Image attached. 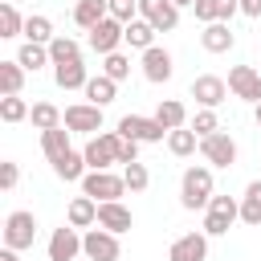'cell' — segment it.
Returning <instances> with one entry per match:
<instances>
[{
    "label": "cell",
    "mask_w": 261,
    "mask_h": 261,
    "mask_svg": "<svg viewBox=\"0 0 261 261\" xmlns=\"http://www.w3.org/2000/svg\"><path fill=\"white\" fill-rule=\"evenodd\" d=\"M212 196H216L212 192V167L208 163H192L184 171V179H179V204L188 212H196V208H208Z\"/></svg>",
    "instance_id": "cell-1"
},
{
    "label": "cell",
    "mask_w": 261,
    "mask_h": 261,
    "mask_svg": "<svg viewBox=\"0 0 261 261\" xmlns=\"http://www.w3.org/2000/svg\"><path fill=\"white\" fill-rule=\"evenodd\" d=\"M118 143H122V135H118V130L90 135V143L82 147V155H86V167H90V171H110V167L118 163Z\"/></svg>",
    "instance_id": "cell-2"
},
{
    "label": "cell",
    "mask_w": 261,
    "mask_h": 261,
    "mask_svg": "<svg viewBox=\"0 0 261 261\" xmlns=\"http://www.w3.org/2000/svg\"><path fill=\"white\" fill-rule=\"evenodd\" d=\"M232 220H241V204L232 196H212L204 208V237H224Z\"/></svg>",
    "instance_id": "cell-3"
},
{
    "label": "cell",
    "mask_w": 261,
    "mask_h": 261,
    "mask_svg": "<svg viewBox=\"0 0 261 261\" xmlns=\"http://www.w3.org/2000/svg\"><path fill=\"white\" fill-rule=\"evenodd\" d=\"M33 241H37V216L33 212H24V208H16V212H8L4 216V249H33Z\"/></svg>",
    "instance_id": "cell-4"
},
{
    "label": "cell",
    "mask_w": 261,
    "mask_h": 261,
    "mask_svg": "<svg viewBox=\"0 0 261 261\" xmlns=\"http://www.w3.org/2000/svg\"><path fill=\"white\" fill-rule=\"evenodd\" d=\"M118 135L122 139H135V143H163L171 130L151 114V118H143V114H122L118 118Z\"/></svg>",
    "instance_id": "cell-5"
},
{
    "label": "cell",
    "mask_w": 261,
    "mask_h": 261,
    "mask_svg": "<svg viewBox=\"0 0 261 261\" xmlns=\"http://www.w3.org/2000/svg\"><path fill=\"white\" fill-rule=\"evenodd\" d=\"M122 192H126V179L114 175V171H86V179H82V196H90L98 204L122 200Z\"/></svg>",
    "instance_id": "cell-6"
},
{
    "label": "cell",
    "mask_w": 261,
    "mask_h": 261,
    "mask_svg": "<svg viewBox=\"0 0 261 261\" xmlns=\"http://www.w3.org/2000/svg\"><path fill=\"white\" fill-rule=\"evenodd\" d=\"M90 49L94 53H102V57H110V53H118V45H126V24L122 20H114V16H106L102 24H94L90 29Z\"/></svg>",
    "instance_id": "cell-7"
},
{
    "label": "cell",
    "mask_w": 261,
    "mask_h": 261,
    "mask_svg": "<svg viewBox=\"0 0 261 261\" xmlns=\"http://www.w3.org/2000/svg\"><path fill=\"white\" fill-rule=\"evenodd\" d=\"M65 130L69 135H102V106H94V102L65 106Z\"/></svg>",
    "instance_id": "cell-8"
},
{
    "label": "cell",
    "mask_w": 261,
    "mask_h": 261,
    "mask_svg": "<svg viewBox=\"0 0 261 261\" xmlns=\"http://www.w3.org/2000/svg\"><path fill=\"white\" fill-rule=\"evenodd\" d=\"M200 155L208 167H232L237 163V139L228 130H216V135L200 139Z\"/></svg>",
    "instance_id": "cell-9"
},
{
    "label": "cell",
    "mask_w": 261,
    "mask_h": 261,
    "mask_svg": "<svg viewBox=\"0 0 261 261\" xmlns=\"http://www.w3.org/2000/svg\"><path fill=\"white\" fill-rule=\"evenodd\" d=\"M82 253H86L90 261H118V257H122V245H118V237L106 232V228H86V232H82Z\"/></svg>",
    "instance_id": "cell-10"
},
{
    "label": "cell",
    "mask_w": 261,
    "mask_h": 261,
    "mask_svg": "<svg viewBox=\"0 0 261 261\" xmlns=\"http://www.w3.org/2000/svg\"><path fill=\"white\" fill-rule=\"evenodd\" d=\"M228 94L257 106V102H261V69H253V65H232V69H228Z\"/></svg>",
    "instance_id": "cell-11"
},
{
    "label": "cell",
    "mask_w": 261,
    "mask_h": 261,
    "mask_svg": "<svg viewBox=\"0 0 261 261\" xmlns=\"http://www.w3.org/2000/svg\"><path fill=\"white\" fill-rule=\"evenodd\" d=\"M139 16L155 29V33H171L179 24V8L171 0H139Z\"/></svg>",
    "instance_id": "cell-12"
},
{
    "label": "cell",
    "mask_w": 261,
    "mask_h": 261,
    "mask_svg": "<svg viewBox=\"0 0 261 261\" xmlns=\"http://www.w3.org/2000/svg\"><path fill=\"white\" fill-rule=\"evenodd\" d=\"M192 98H196L204 110H216V106L228 98V82L216 77V73H200V77L192 82Z\"/></svg>",
    "instance_id": "cell-13"
},
{
    "label": "cell",
    "mask_w": 261,
    "mask_h": 261,
    "mask_svg": "<svg viewBox=\"0 0 261 261\" xmlns=\"http://www.w3.org/2000/svg\"><path fill=\"white\" fill-rule=\"evenodd\" d=\"M77 253H82V228H73V224L53 228V237H49V261H73Z\"/></svg>",
    "instance_id": "cell-14"
},
{
    "label": "cell",
    "mask_w": 261,
    "mask_h": 261,
    "mask_svg": "<svg viewBox=\"0 0 261 261\" xmlns=\"http://www.w3.org/2000/svg\"><path fill=\"white\" fill-rule=\"evenodd\" d=\"M171 73H175L171 53H167V49H159V45H151V49L143 53V77H147V82H155V86H163V82H171Z\"/></svg>",
    "instance_id": "cell-15"
},
{
    "label": "cell",
    "mask_w": 261,
    "mask_h": 261,
    "mask_svg": "<svg viewBox=\"0 0 261 261\" xmlns=\"http://www.w3.org/2000/svg\"><path fill=\"white\" fill-rule=\"evenodd\" d=\"M204 257H208V237L204 232H184L167 249V261H204Z\"/></svg>",
    "instance_id": "cell-16"
},
{
    "label": "cell",
    "mask_w": 261,
    "mask_h": 261,
    "mask_svg": "<svg viewBox=\"0 0 261 261\" xmlns=\"http://www.w3.org/2000/svg\"><path fill=\"white\" fill-rule=\"evenodd\" d=\"M98 228H106V232H130L135 228V216H130V208L126 204H118V200H110V204H98Z\"/></svg>",
    "instance_id": "cell-17"
},
{
    "label": "cell",
    "mask_w": 261,
    "mask_h": 261,
    "mask_svg": "<svg viewBox=\"0 0 261 261\" xmlns=\"http://www.w3.org/2000/svg\"><path fill=\"white\" fill-rule=\"evenodd\" d=\"M192 12H196V20L200 24H228L232 20V12H241V0H196L192 4Z\"/></svg>",
    "instance_id": "cell-18"
},
{
    "label": "cell",
    "mask_w": 261,
    "mask_h": 261,
    "mask_svg": "<svg viewBox=\"0 0 261 261\" xmlns=\"http://www.w3.org/2000/svg\"><path fill=\"white\" fill-rule=\"evenodd\" d=\"M65 224H73V228H94V224H98V200L73 196L69 208H65Z\"/></svg>",
    "instance_id": "cell-19"
},
{
    "label": "cell",
    "mask_w": 261,
    "mask_h": 261,
    "mask_svg": "<svg viewBox=\"0 0 261 261\" xmlns=\"http://www.w3.org/2000/svg\"><path fill=\"white\" fill-rule=\"evenodd\" d=\"M106 16H110L106 0H77V4H73V24H77V29H86V33H90L94 24H102Z\"/></svg>",
    "instance_id": "cell-20"
},
{
    "label": "cell",
    "mask_w": 261,
    "mask_h": 261,
    "mask_svg": "<svg viewBox=\"0 0 261 261\" xmlns=\"http://www.w3.org/2000/svg\"><path fill=\"white\" fill-rule=\"evenodd\" d=\"M200 45L208 49V53H228L232 45H237V37H232V29L228 24H204V33H200Z\"/></svg>",
    "instance_id": "cell-21"
},
{
    "label": "cell",
    "mask_w": 261,
    "mask_h": 261,
    "mask_svg": "<svg viewBox=\"0 0 261 261\" xmlns=\"http://www.w3.org/2000/svg\"><path fill=\"white\" fill-rule=\"evenodd\" d=\"M53 82H57L61 90H86L90 73H86L82 61H65V65H53Z\"/></svg>",
    "instance_id": "cell-22"
},
{
    "label": "cell",
    "mask_w": 261,
    "mask_h": 261,
    "mask_svg": "<svg viewBox=\"0 0 261 261\" xmlns=\"http://www.w3.org/2000/svg\"><path fill=\"white\" fill-rule=\"evenodd\" d=\"M155 118H159L167 130H179V126H188V106H184L179 98H159Z\"/></svg>",
    "instance_id": "cell-23"
},
{
    "label": "cell",
    "mask_w": 261,
    "mask_h": 261,
    "mask_svg": "<svg viewBox=\"0 0 261 261\" xmlns=\"http://www.w3.org/2000/svg\"><path fill=\"white\" fill-rule=\"evenodd\" d=\"M41 151H45V159L49 163H57V159H65L73 147H69V130L65 126H53V130H45L41 135Z\"/></svg>",
    "instance_id": "cell-24"
},
{
    "label": "cell",
    "mask_w": 261,
    "mask_h": 261,
    "mask_svg": "<svg viewBox=\"0 0 261 261\" xmlns=\"http://www.w3.org/2000/svg\"><path fill=\"white\" fill-rule=\"evenodd\" d=\"M24 73H29V69H24L16 57H12V61H0V94H4V98L20 94V90H24Z\"/></svg>",
    "instance_id": "cell-25"
},
{
    "label": "cell",
    "mask_w": 261,
    "mask_h": 261,
    "mask_svg": "<svg viewBox=\"0 0 261 261\" xmlns=\"http://www.w3.org/2000/svg\"><path fill=\"white\" fill-rule=\"evenodd\" d=\"M29 122L45 135V130H53V126H65V110H57L53 102H33V114H29Z\"/></svg>",
    "instance_id": "cell-26"
},
{
    "label": "cell",
    "mask_w": 261,
    "mask_h": 261,
    "mask_svg": "<svg viewBox=\"0 0 261 261\" xmlns=\"http://www.w3.org/2000/svg\"><path fill=\"white\" fill-rule=\"evenodd\" d=\"M196 147H200V135H196L192 126H179V130H171V135H167V151H171L175 159L196 155Z\"/></svg>",
    "instance_id": "cell-27"
},
{
    "label": "cell",
    "mask_w": 261,
    "mask_h": 261,
    "mask_svg": "<svg viewBox=\"0 0 261 261\" xmlns=\"http://www.w3.org/2000/svg\"><path fill=\"white\" fill-rule=\"evenodd\" d=\"M241 220L253 224V228H261V179H253L245 188V196H241Z\"/></svg>",
    "instance_id": "cell-28"
},
{
    "label": "cell",
    "mask_w": 261,
    "mask_h": 261,
    "mask_svg": "<svg viewBox=\"0 0 261 261\" xmlns=\"http://www.w3.org/2000/svg\"><path fill=\"white\" fill-rule=\"evenodd\" d=\"M114 94H118V82H110L106 73H98V77H90V82H86V98H90L94 106H110V102H114Z\"/></svg>",
    "instance_id": "cell-29"
},
{
    "label": "cell",
    "mask_w": 261,
    "mask_h": 261,
    "mask_svg": "<svg viewBox=\"0 0 261 261\" xmlns=\"http://www.w3.org/2000/svg\"><path fill=\"white\" fill-rule=\"evenodd\" d=\"M53 171H57V179L73 184V179H86V171H90V167H86V155H82V151H69L65 159H57V163H53Z\"/></svg>",
    "instance_id": "cell-30"
},
{
    "label": "cell",
    "mask_w": 261,
    "mask_h": 261,
    "mask_svg": "<svg viewBox=\"0 0 261 261\" xmlns=\"http://www.w3.org/2000/svg\"><path fill=\"white\" fill-rule=\"evenodd\" d=\"M57 33H53V20L49 16H41V12H33L29 20H24V41H33V45H49Z\"/></svg>",
    "instance_id": "cell-31"
},
{
    "label": "cell",
    "mask_w": 261,
    "mask_h": 261,
    "mask_svg": "<svg viewBox=\"0 0 261 261\" xmlns=\"http://www.w3.org/2000/svg\"><path fill=\"white\" fill-rule=\"evenodd\" d=\"M49 61H53V65L82 61V45H77L73 37H53V41H49Z\"/></svg>",
    "instance_id": "cell-32"
},
{
    "label": "cell",
    "mask_w": 261,
    "mask_h": 261,
    "mask_svg": "<svg viewBox=\"0 0 261 261\" xmlns=\"http://www.w3.org/2000/svg\"><path fill=\"white\" fill-rule=\"evenodd\" d=\"M16 61H20L29 73H37L41 65H53V61H49V45H33V41H24V45H20Z\"/></svg>",
    "instance_id": "cell-33"
},
{
    "label": "cell",
    "mask_w": 261,
    "mask_h": 261,
    "mask_svg": "<svg viewBox=\"0 0 261 261\" xmlns=\"http://www.w3.org/2000/svg\"><path fill=\"white\" fill-rule=\"evenodd\" d=\"M24 20H29V16H20L16 4H0V37H4V41L20 37V33H24Z\"/></svg>",
    "instance_id": "cell-34"
},
{
    "label": "cell",
    "mask_w": 261,
    "mask_h": 261,
    "mask_svg": "<svg viewBox=\"0 0 261 261\" xmlns=\"http://www.w3.org/2000/svg\"><path fill=\"white\" fill-rule=\"evenodd\" d=\"M126 45H130V49H143V53H147V49L155 45V29H151V24L143 20V16H139V20H130V24H126Z\"/></svg>",
    "instance_id": "cell-35"
},
{
    "label": "cell",
    "mask_w": 261,
    "mask_h": 261,
    "mask_svg": "<svg viewBox=\"0 0 261 261\" xmlns=\"http://www.w3.org/2000/svg\"><path fill=\"white\" fill-rule=\"evenodd\" d=\"M29 114H33V106H29L20 94H12V98H0V118H4V122H24Z\"/></svg>",
    "instance_id": "cell-36"
},
{
    "label": "cell",
    "mask_w": 261,
    "mask_h": 261,
    "mask_svg": "<svg viewBox=\"0 0 261 261\" xmlns=\"http://www.w3.org/2000/svg\"><path fill=\"white\" fill-rule=\"evenodd\" d=\"M102 73H106L110 82H126V77H130V57H126V53H110V57H102Z\"/></svg>",
    "instance_id": "cell-37"
},
{
    "label": "cell",
    "mask_w": 261,
    "mask_h": 261,
    "mask_svg": "<svg viewBox=\"0 0 261 261\" xmlns=\"http://www.w3.org/2000/svg\"><path fill=\"white\" fill-rule=\"evenodd\" d=\"M122 179H126V192H147L151 171H147V163H126L122 167Z\"/></svg>",
    "instance_id": "cell-38"
},
{
    "label": "cell",
    "mask_w": 261,
    "mask_h": 261,
    "mask_svg": "<svg viewBox=\"0 0 261 261\" xmlns=\"http://www.w3.org/2000/svg\"><path fill=\"white\" fill-rule=\"evenodd\" d=\"M188 126H192L200 139H208V135H216V130H220V118H216V110H196V118H192Z\"/></svg>",
    "instance_id": "cell-39"
},
{
    "label": "cell",
    "mask_w": 261,
    "mask_h": 261,
    "mask_svg": "<svg viewBox=\"0 0 261 261\" xmlns=\"http://www.w3.org/2000/svg\"><path fill=\"white\" fill-rule=\"evenodd\" d=\"M106 8H110V16L122 20V24L139 20V0H106Z\"/></svg>",
    "instance_id": "cell-40"
},
{
    "label": "cell",
    "mask_w": 261,
    "mask_h": 261,
    "mask_svg": "<svg viewBox=\"0 0 261 261\" xmlns=\"http://www.w3.org/2000/svg\"><path fill=\"white\" fill-rule=\"evenodd\" d=\"M16 184H20V167H16V163H0V188L12 192Z\"/></svg>",
    "instance_id": "cell-41"
},
{
    "label": "cell",
    "mask_w": 261,
    "mask_h": 261,
    "mask_svg": "<svg viewBox=\"0 0 261 261\" xmlns=\"http://www.w3.org/2000/svg\"><path fill=\"white\" fill-rule=\"evenodd\" d=\"M118 163L126 167V163H139V143L135 139H122L118 143Z\"/></svg>",
    "instance_id": "cell-42"
},
{
    "label": "cell",
    "mask_w": 261,
    "mask_h": 261,
    "mask_svg": "<svg viewBox=\"0 0 261 261\" xmlns=\"http://www.w3.org/2000/svg\"><path fill=\"white\" fill-rule=\"evenodd\" d=\"M241 12L245 16H261V0H241Z\"/></svg>",
    "instance_id": "cell-43"
},
{
    "label": "cell",
    "mask_w": 261,
    "mask_h": 261,
    "mask_svg": "<svg viewBox=\"0 0 261 261\" xmlns=\"http://www.w3.org/2000/svg\"><path fill=\"white\" fill-rule=\"evenodd\" d=\"M0 261H20V257H16V249H4V253H0Z\"/></svg>",
    "instance_id": "cell-44"
},
{
    "label": "cell",
    "mask_w": 261,
    "mask_h": 261,
    "mask_svg": "<svg viewBox=\"0 0 261 261\" xmlns=\"http://www.w3.org/2000/svg\"><path fill=\"white\" fill-rule=\"evenodd\" d=\"M171 4H175V8H192L196 0H171Z\"/></svg>",
    "instance_id": "cell-45"
},
{
    "label": "cell",
    "mask_w": 261,
    "mask_h": 261,
    "mask_svg": "<svg viewBox=\"0 0 261 261\" xmlns=\"http://www.w3.org/2000/svg\"><path fill=\"white\" fill-rule=\"evenodd\" d=\"M253 118H257V130H261V102H257V110H253Z\"/></svg>",
    "instance_id": "cell-46"
},
{
    "label": "cell",
    "mask_w": 261,
    "mask_h": 261,
    "mask_svg": "<svg viewBox=\"0 0 261 261\" xmlns=\"http://www.w3.org/2000/svg\"><path fill=\"white\" fill-rule=\"evenodd\" d=\"M4 4H16V0H4Z\"/></svg>",
    "instance_id": "cell-47"
}]
</instances>
